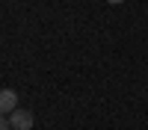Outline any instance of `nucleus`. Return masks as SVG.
<instances>
[{
    "instance_id": "f257e3e1",
    "label": "nucleus",
    "mask_w": 148,
    "mask_h": 130,
    "mask_svg": "<svg viewBox=\"0 0 148 130\" xmlns=\"http://www.w3.org/2000/svg\"><path fill=\"white\" fill-rule=\"evenodd\" d=\"M9 124H12V130H33L36 115H33L30 110H24V106H18V110L9 115Z\"/></svg>"
},
{
    "instance_id": "f03ea898",
    "label": "nucleus",
    "mask_w": 148,
    "mask_h": 130,
    "mask_svg": "<svg viewBox=\"0 0 148 130\" xmlns=\"http://www.w3.org/2000/svg\"><path fill=\"white\" fill-rule=\"evenodd\" d=\"M18 110V92L15 89H0V115H12Z\"/></svg>"
},
{
    "instance_id": "7ed1b4c3",
    "label": "nucleus",
    "mask_w": 148,
    "mask_h": 130,
    "mask_svg": "<svg viewBox=\"0 0 148 130\" xmlns=\"http://www.w3.org/2000/svg\"><path fill=\"white\" fill-rule=\"evenodd\" d=\"M0 130H12V124H9V115H0Z\"/></svg>"
},
{
    "instance_id": "20e7f679",
    "label": "nucleus",
    "mask_w": 148,
    "mask_h": 130,
    "mask_svg": "<svg viewBox=\"0 0 148 130\" xmlns=\"http://www.w3.org/2000/svg\"><path fill=\"white\" fill-rule=\"evenodd\" d=\"M107 3H113V6H119V3H125V0H107Z\"/></svg>"
}]
</instances>
